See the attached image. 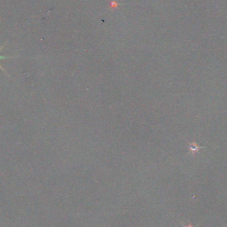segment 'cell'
I'll use <instances>...</instances> for the list:
<instances>
[{
  "label": "cell",
  "instance_id": "obj_1",
  "mask_svg": "<svg viewBox=\"0 0 227 227\" xmlns=\"http://www.w3.org/2000/svg\"><path fill=\"white\" fill-rule=\"evenodd\" d=\"M202 148H203V146H199L194 141L189 142V152H190L193 155H194L196 153H198L199 150L202 149Z\"/></svg>",
  "mask_w": 227,
  "mask_h": 227
},
{
  "label": "cell",
  "instance_id": "obj_2",
  "mask_svg": "<svg viewBox=\"0 0 227 227\" xmlns=\"http://www.w3.org/2000/svg\"><path fill=\"white\" fill-rule=\"evenodd\" d=\"M5 44H6V43H4V44L0 47V51H1V50H2L4 46H5ZM15 58H17V57H14V56H0V60H5V59H15ZM0 69H1L2 71H4V72L5 73V75H6V76H8V74H7V73H6V71L4 69V68H2V66H1V65H0Z\"/></svg>",
  "mask_w": 227,
  "mask_h": 227
},
{
  "label": "cell",
  "instance_id": "obj_3",
  "mask_svg": "<svg viewBox=\"0 0 227 227\" xmlns=\"http://www.w3.org/2000/svg\"><path fill=\"white\" fill-rule=\"evenodd\" d=\"M119 4H118V3L116 2V1H114V0H112L111 2H110V4H109V7L110 8H115V7H117Z\"/></svg>",
  "mask_w": 227,
  "mask_h": 227
},
{
  "label": "cell",
  "instance_id": "obj_4",
  "mask_svg": "<svg viewBox=\"0 0 227 227\" xmlns=\"http://www.w3.org/2000/svg\"><path fill=\"white\" fill-rule=\"evenodd\" d=\"M183 227H194L192 226V224H189V225H183Z\"/></svg>",
  "mask_w": 227,
  "mask_h": 227
}]
</instances>
